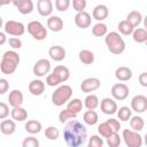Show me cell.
I'll use <instances>...</instances> for the list:
<instances>
[{"label":"cell","instance_id":"6da1fadb","mask_svg":"<svg viewBox=\"0 0 147 147\" xmlns=\"http://www.w3.org/2000/svg\"><path fill=\"white\" fill-rule=\"evenodd\" d=\"M63 139L69 147H80L87 139V129L78 119H70L64 125Z\"/></svg>","mask_w":147,"mask_h":147},{"label":"cell","instance_id":"7a4b0ae2","mask_svg":"<svg viewBox=\"0 0 147 147\" xmlns=\"http://www.w3.org/2000/svg\"><path fill=\"white\" fill-rule=\"evenodd\" d=\"M20 55L15 51H6L0 61V71L5 75H11L15 72L20 64Z\"/></svg>","mask_w":147,"mask_h":147},{"label":"cell","instance_id":"3957f363","mask_svg":"<svg viewBox=\"0 0 147 147\" xmlns=\"http://www.w3.org/2000/svg\"><path fill=\"white\" fill-rule=\"evenodd\" d=\"M105 42L107 45L108 51L115 55H119L125 51V41L116 31L108 32L105 36Z\"/></svg>","mask_w":147,"mask_h":147},{"label":"cell","instance_id":"277c9868","mask_svg":"<svg viewBox=\"0 0 147 147\" xmlns=\"http://www.w3.org/2000/svg\"><path fill=\"white\" fill-rule=\"evenodd\" d=\"M72 96V88L70 85H61L52 93V102L54 106L61 107L67 103Z\"/></svg>","mask_w":147,"mask_h":147},{"label":"cell","instance_id":"5b68a950","mask_svg":"<svg viewBox=\"0 0 147 147\" xmlns=\"http://www.w3.org/2000/svg\"><path fill=\"white\" fill-rule=\"evenodd\" d=\"M121 137L127 147H141L144 144L142 136L139 132L132 131L131 129H124Z\"/></svg>","mask_w":147,"mask_h":147},{"label":"cell","instance_id":"8992f818","mask_svg":"<svg viewBox=\"0 0 147 147\" xmlns=\"http://www.w3.org/2000/svg\"><path fill=\"white\" fill-rule=\"evenodd\" d=\"M28 32L36 40H44L47 37V29L39 21H31L28 23Z\"/></svg>","mask_w":147,"mask_h":147},{"label":"cell","instance_id":"52a82bcc","mask_svg":"<svg viewBox=\"0 0 147 147\" xmlns=\"http://www.w3.org/2000/svg\"><path fill=\"white\" fill-rule=\"evenodd\" d=\"M3 30L6 34L13 36V37H21L24 34L25 32V26L22 22L18 21H14V20H9L6 23H3Z\"/></svg>","mask_w":147,"mask_h":147},{"label":"cell","instance_id":"ba28073f","mask_svg":"<svg viewBox=\"0 0 147 147\" xmlns=\"http://www.w3.org/2000/svg\"><path fill=\"white\" fill-rule=\"evenodd\" d=\"M111 96L115 99V100H118V101H123L125 100L127 96H129V93H130V88L126 84L124 83H116L111 86Z\"/></svg>","mask_w":147,"mask_h":147},{"label":"cell","instance_id":"9c48e42d","mask_svg":"<svg viewBox=\"0 0 147 147\" xmlns=\"http://www.w3.org/2000/svg\"><path fill=\"white\" fill-rule=\"evenodd\" d=\"M51 70V62L49 60L47 59H40L38 60L33 68H32V71H33V75L37 76V77H44L46 76Z\"/></svg>","mask_w":147,"mask_h":147},{"label":"cell","instance_id":"30bf717a","mask_svg":"<svg viewBox=\"0 0 147 147\" xmlns=\"http://www.w3.org/2000/svg\"><path fill=\"white\" fill-rule=\"evenodd\" d=\"M100 85H101V82H100L99 78H96V77H88V78L84 79L80 83V90H82V92L90 94V93L96 91L100 87Z\"/></svg>","mask_w":147,"mask_h":147},{"label":"cell","instance_id":"8fae6325","mask_svg":"<svg viewBox=\"0 0 147 147\" xmlns=\"http://www.w3.org/2000/svg\"><path fill=\"white\" fill-rule=\"evenodd\" d=\"M146 109H147V98L142 94L134 95L131 100V110L141 114L145 113Z\"/></svg>","mask_w":147,"mask_h":147},{"label":"cell","instance_id":"7c38bea8","mask_svg":"<svg viewBox=\"0 0 147 147\" xmlns=\"http://www.w3.org/2000/svg\"><path fill=\"white\" fill-rule=\"evenodd\" d=\"M99 105H100L101 111L106 115H114L118 109L116 101L111 98H103L101 100V103H99Z\"/></svg>","mask_w":147,"mask_h":147},{"label":"cell","instance_id":"4fadbf2b","mask_svg":"<svg viewBox=\"0 0 147 147\" xmlns=\"http://www.w3.org/2000/svg\"><path fill=\"white\" fill-rule=\"evenodd\" d=\"M92 23V18L91 15L87 11H80L77 13L75 16V24L79 28V29H87Z\"/></svg>","mask_w":147,"mask_h":147},{"label":"cell","instance_id":"5bb4252c","mask_svg":"<svg viewBox=\"0 0 147 147\" xmlns=\"http://www.w3.org/2000/svg\"><path fill=\"white\" fill-rule=\"evenodd\" d=\"M21 14L26 15L32 13L33 10V1L32 0H14L11 2Z\"/></svg>","mask_w":147,"mask_h":147},{"label":"cell","instance_id":"9a60e30c","mask_svg":"<svg viewBox=\"0 0 147 147\" xmlns=\"http://www.w3.org/2000/svg\"><path fill=\"white\" fill-rule=\"evenodd\" d=\"M37 10L40 16H51L53 13V2L51 0H38Z\"/></svg>","mask_w":147,"mask_h":147},{"label":"cell","instance_id":"2e32d148","mask_svg":"<svg viewBox=\"0 0 147 147\" xmlns=\"http://www.w3.org/2000/svg\"><path fill=\"white\" fill-rule=\"evenodd\" d=\"M65 49L62 47V46H59V45H54L52 46L49 49H48V55L49 57L53 60V61H56V62H60L62 60L65 59Z\"/></svg>","mask_w":147,"mask_h":147},{"label":"cell","instance_id":"e0dca14e","mask_svg":"<svg viewBox=\"0 0 147 147\" xmlns=\"http://www.w3.org/2000/svg\"><path fill=\"white\" fill-rule=\"evenodd\" d=\"M64 26V23H63V20L60 17V16H55V15H52L47 18V28L53 31V32H59L63 29Z\"/></svg>","mask_w":147,"mask_h":147},{"label":"cell","instance_id":"ac0fdd59","mask_svg":"<svg viewBox=\"0 0 147 147\" xmlns=\"http://www.w3.org/2000/svg\"><path fill=\"white\" fill-rule=\"evenodd\" d=\"M92 15H93V18L94 20H96L98 22H102L103 20H106L108 17L109 9H108V7L106 5H101L100 3V5H96L94 7Z\"/></svg>","mask_w":147,"mask_h":147},{"label":"cell","instance_id":"d6986e66","mask_svg":"<svg viewBox=\"0 0 147 147\" xmlns=\"http://www.w3.org/2000/svg\"><path fill=\"white\" fill-rule=\"evenodd\" d=\"M23 100H24V96H23L22 91H20V90H13L11 92H9L8 101H9V105L13 108L21 107L22 103H23Z\"/></svg>","mask_w":147,"mask_h":147},{"label":"cell","instance_id":"ffe728a7","mask_svg":"<svg viewBox=\"0 0 147 147\" xmlns=\"http://www.w3.org/2000/svg\"><path fill=\"white\" fill-rule=\"evenodd\" d=\"M132 75H133L132 70L129 67H125V65L118 67L115 70V77L119 82H127V80H130L132 78Z\"/></svg>","mask_w":147,"mask_h":147},{"label":"cell","instance_id":"44dd1931","mask_svg":"<svg viewBox=\"0 0 147 147\" xmlns=\"http://www.w3.org/2000/svg\"><path fill=\"white\" fill-rule=\"evenodd\" d=\"M45 91V83L40 79H33L30 82L29 84V92L32 94V95H41Z\"/></svg>","mask_w":147,"mask_h":147},{"label":"cell","instance_id":"7402d4cb","mask_svg":"<svg viewBox=\"0 0 147 147\" xmlns=\"http://www.w3.org/2000/svg\"><path fill=\"white\" fill-rule=\"evenodd\" d=\"M52 72H53V74L59 78V80H60L61 83L67 82V80L69 79V77H70V70L68 69V67L62 65V64L56 65V67L53 69V71H52Z\"/></svg>","mask_w":147,"mask_h":147},{"label":"cell","instance_id":"603a6c76","mask_svg":"<svg viewBox=\"0 0 147 147\" xmlns=\"http://www.w3.org/2000/svg\"><path fill=\"white\" fill-rule=\"evenodd\" d=\"M16 131V123L13 119H3L0 123V132L5 136H11Z\"/></svg>","mask_w":147,"mask_h":147},{"label":"cell","instance_id":"cb8c5ba5","mask_svg":"<svg viewBox=\"0 0 147 147\" xmlns=\"http://www.w3.org/2000/svg\"><path fill=\"white\" fill-rule=\"evenodd\" d=\"M10 116H11L13 121L23 122L28 118V111L23 107H15L10 110Z\"/></svg>","mask_w":147,"mask_h":147},{"label":"cell","instance_id":"d4e9b609","mask_svg":"<svg viewBox=\"0 0 147 147\" xmlns=\"http://www.w3.org/2000/svg\"><path fill=\"white\" fill-rule=\"evenodd\" d=\"M24 127H25V131L28 133H30V134H37V133H39L41 131L42 125L37 119H30V121H28L25 123Z\"/></svg>","mask_w":147,"mask_h":147},{"label":"cell","instance_id":"484cf974","mask_svg":"<svg viewBox=\"0 0 147 147\" xmlns=\"http://www.w3.org/2000/svg\"><path fill=\"white\" fill-rule=\"evenodd\" d=\"M125 21L129 22V23L136 29V28L139 26V24L141 23V21H142V15H141V13L138 11V10H132V11H130V13L126 15V20H125Z\"/></svg>","mask_w":147,"mask_h":147},{"label":"cell","instance_id":"4316f807","mask_svg":"<svg viewBox=\"0 0 147 147\" xmlns=\"http://www.w3.org/2000/svg\"><path fill=\"white\" fill-rule=\"evenodd\" d=\"M130 121V127L132 131H136V132H140L144 126H145V121L141 116H131V118L129 119Z\"/></svg>","mask_w":147,"mask_h":147},{"label":"cell","instance_id":"83f0119b","mask_svg":"<svg viewBox=\"0 0 147 147\" xmlns=\"http://www.w3.org/2000/svg\"><path fill=\"white\" fill-rule=\"evenodd\" d=\"M78 59L83 64H92L94 62V53L90 49H82L78 54Z\"/></svg>","mask_w":147,"mask_h":147},{"label":"cell","instance_id":"f1b7e54d","mask_svg":"<svg viewBox=\"0 0 147 147\" xmlns=\"http://www.w3.org/2000/svg\"><path fill=\"white\" fill-rule=\"evenodd\" d=\"M132 38L138 44H144L147 41V31L144 28H136L132 32Z\"/></svg>","mask_w":147,"mask_h":147},{"label":"cell","instance_id":"f546056e","mask_svg":"<svg viewBox=\"0 0 147 147\" xmlns=\"http://www.w3.org/2000/svg\"><path fill=\"white\" fill-rule=\"evenodd\" d=\"M99 103H100L99 98L95 94H92V93L87 94L85 100H84V105H85L87 110H94L96 107H99Z\"/></svg>","mask_w":147,"mask_h":147},{"label":"cell","instance_id":"4dcf8cb0","mask_svg":"<svg viewBox=\"0 0 147 147\" xmlns=\"http://www.w3.org/2000/svg\"><path fill=\"white\" fill-rule=\"evenodd\" d=\"M83 121L87 125H95L99 121V116L95 110H86L83 115Z\"/></svg>","mask_w":147,"mask_h":147},{"label":"cell","instance_id":"1f68e13d","mask_svg":"<svg viewBox=\"0 0 147 147\" xmlns=\"http://www.w3.org/2000/svg\"><path fill=\"white\" fill-rule=\"evenodd\" d=\"M65 109H68L69 111H71V113H74V114L77 115V114L80 113V110L83 109V102H82V100L78 99V98L72 99V100L68 101V105H67V108H65Z\"/></svg>","mask_w":147,"mask_h":147},{"label":"cell","instance_id":"d6a6232c","mask_svg":"<svg viewBox=\"0 0 147 147\" xmlns=\"http://www.w3.org/2000/svg\"><path fill=\"white\" fill-rule=\"evenodd\" d=\"M92 33L95 37H105L108 33V28L103 22H98L92 28Z\"/></svg>","mask_w":147,"mask_h":147},{"label":"cell","instance_id":"836d02e7","mask_svg":"<svg viewBox=\"0 0 147 147\" xmlns=\"http://www.w3.org/2000/svg\"><path fill=\"white\" fill-rule=\"evenodd\" d=\"M117 116H118V119L122 121V122H127L131 116H132V110L131 108L126 107V106H123V107H119V109H117Z\"/></svg>","mask_w":147,"mask_h":147},{"label":"cell","instance_id":"e575fe53","mask_svg":"<svg viewBox=\"0 0 147 147\" xmlns=\"http://www.w3.org/2000/svg\"><path fill=\"white\" fill-rule=\"evenodd\" d=\"M117 29H118L119 33H122L123 36H130V34H132V32L134 30V28L129 22H126L125 20H123V21H121L118 23Z\"/></svg>","mask_w":147,"mask_h":147},{"label":"cell","instance_id":"d590c367","mask_svg":"<svg viewBox=\"0 0 147 147\" xmlns=\"http://www.w3.org/2000/svg\"><path fill=\"white\" fill-rule=\"evenodd\" d=\"M106 142H107L108 147H119V145L122 142V137L118 134V132L111 133L109 137L106 138Z\"/></svg>","mask_w":147,"mask_h":147},{"label":"cell","instance_id":"8d00e7d4","mask_svg":"<svg viewBox=\"0 0 147 147\" xmlns=\"http://www.w3.org/2000/svg\"><path fill=\"white\" fill-rule=\"evenodd\" d=\"M98 132H99L100 137H102V138H107L111 133H115V132H113V130L110 129V126L108 125L107 122H103V123L98 125Z\"/></svg>","mask_w":147,"mask_h":147},{"label":"cell","instance_id":"74e56055","mask_svg":"<svg viewBox=\"0 0 147 147\" xmlns=\"http://www.w3.org/2000/svg\"><path fill=\"white\" fill-rule=\"evenodd\" d=\"M76 117H77V115L74 114V113H71V111H69L68 109H63V110H61L60 114H59V119H60L61 123H67L68 121L75 119Z\"/></svg>","mask_w":147,"mask_h":147},{"label":"cell","instance_id":"f35d334b","mask_svg":"<svg viewBox=\"0 0 147 147\" xmlns=\"http://www.w3.org/2000/svg\"><path fill=\"white\" fill-rule=\"evenodd\" d=\"M45 137L49 140H56L60 137V131L55 126H48L45 129Z\"/></svg>","mask_w":147,"mask_h":147},{"label":"cell","instance_id":"ab89813d","mask_svg":"<svg viewBox=\"0 0 147 147\" xmlns=\"http://www.w3.org/2000/svg\"><path fill=\"white\" fill-rule=\"evenodd\" d=\"M103 139L98 136V134H93L92 137H90L88 142H87V147H103Z\"/></svg>","mask_w":147,"mask_h":147},{"label":"cell","instance_id":"60d3db41","mask_svg":"<svg viewBox=\"0 0 147 147\" xmlns=\"http://www.w3.org/2000/svg\"><path fill=\"white\" fill-rule=\"evenodd\" d=\"M22 147H39V140L33 136H29L23 139Z\"/></svg>","mask_w":147,"mask_h":147},{"label":"cell","instance_id":"b9f144b4","mask_svg":"<svg viewBox=\"0 0 147 147\" xmlns=\"http://www.w3.org/2000/svg\"><path fill=\"white\" fill-rule=\"evenodd\" d=\"M70 1L69 0H56L55 1V8L59 11H67L70 7Z\"/></svg>","mask_w":147,"mask_h":147},{"label":"cell","instance_id":"7bdbcfd3","mask_svg":"<svg viewBox=\"0 0 147 147\" xmlns=\"http://www.w3.org/2000/svg\"><path fill=\"white\" fill-rule=\"evenodd\" d=\"M71 5L77 13H80V11H84L87 3H86V0H74L71 2Z\"/></svg>","mask_w":147,"mask_h":147},{"label":"cell","instance_id":"ee69618b","mask_svg":"<svg viewBox=\"0 0 147 147\" xmlns=\"http://www.w3.org/2000/svg\"><path fill=\"white\" fill-rule=\"evenodd\" d=\"M46 84L48 85V86H51V87H55V86H57V85H60L61 84V82L59 80V78L52 72V74H49V75H47V77H46Z\"/></svg>","mask_w":147,"mask_h":147},{"label":"cell","instance_id":"f6af8a7d","mask_svg":"<svg viewBox=\"0 0 147 147\" xmlns=\"http://www.w3.org/2000/svg\"><path fill=\"white\" fill-rule=\"evenodd\" d=\"M108 123V125L110 126V129L113 130V132H118L121 130V122L116 118H109L106 121Z\"/></svg>","mask_w":147,"mask_h":147},{"label":"cell","instance_id":"bcb514c9","mask_svg":"<svg viewBox=\"0 0 147 147\" xmlns=\"http://www.w3.org/2000/svg\"><path fill=\"white\" fill-rule=\"evenodd\" d=\"M8 44L9 46L13 48V51L15 49H20L22 47V40L20 38H16V37H11L8 39Z\"/></svg>","mask_w":147,"mask_h":147},{"label":"cell","instance_id":"7dc6e473","mask_svg":"<svg viewBox=\"0 0 147 147\" xmlns=\"http://www.w3.org/2000/svg\"><path fill=\"white\" fill-rule=\"evenodd\" d=\"M10 110L7 103L5 102H0V119H6L9 115Z\"/></svg>","mask_w":147,"mask_h":147},{"label":"cell","instance_id":"c3c4849f","mask_svg":"<svg viewBox=\"0 0 147 147\" xmlns=\"http://www.w3.org/2000/svg\"><path fill=\"white\" fill-rule=\"evenodd\" d=\"M9 90V83L6 78H0V94H5Z\"/></svg>","mask_w":147,"mask_h":147},{"label":"cell","instance_id":"681fc988","mask_svg":"<svg viewBox=\"0 0 147 147\" xmlns=\"http://www.w3.org/2000/svg\"><path fill=\"white\" fill-rule=\"evenodd\" d=\"M139 83L142 87H147V72H141L139 75Z\"/></svg>","mask_w":147,"mask_h":147},{"label":"cell","instance_id":"f907efd6","mask_svg":"<svg viewBox=\"0 0 147 147\" xmlns=\"http://www.w3.org/2000/svg\"><path fill=\"white\" fill-rule=\"evenodd\" d=\"M6 41H7V36H6V33L0 31V45H3Z\"/></svg>","mask_w":147,"mask_h":147},{"label":"cell","instance_id":"816d5d0a","mask_svg":"<svg viewBox=\"0 0 147 147\" xmlns=\"http://www.w3.org/2000/svg\"><path fill=\"white\" fill-rule=\"evenodd\" d=\"M8 3H10V1H1L0 0V7L1 6H5V5H8Z\"/></svg>","mask_w":147,"mask_h":147},{"label":"cell","instance_id":"f5cc1de1","mask_svg":"<svg viewBox=\"0 0 147 147\" xmlns=\"http://www.w3.org/2000/svg\"><path fill=\"white\" fill-rule=\"evenodd\" d=\"M3 26V20H2V17L0 16V29Z\"/></svg>","mask_w":147,"mask_h":147}]
</instances>
